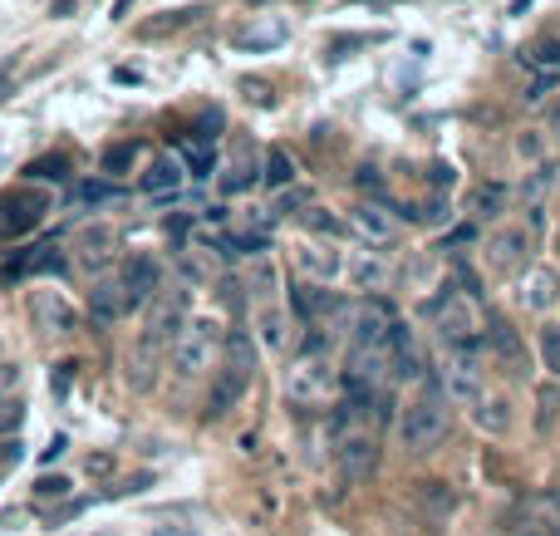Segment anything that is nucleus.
Returning <instances> with one entry per match:
<instances>
[{"instance_id": "nucleus-1", "label": "nucleus", "mask_w": 560, "mask_h": 536, "mask_svg": "<svg viewBox=\"0 0 560 536\" xmlns=\"http://www.w3.org/2000/svg\"><path fill=\"white\" fill-rule=\"evenodd\" d=\"M443 433H448V389H443V379L428 369L423 374V394L403 409L398 418V443L408 448V453H428V448H438L443 443Z\"/></svg>"}, {"instance_id": "nucleus-2", "label": "nucleus", "mask_w": 560, "mask_h": 536, "mask_svg": "<svg viewBox=\"0 0 560 536\" xmlns=\"http://www.w3.org/2000/svg\"><path fill=\"white\" fill-rule=\"evenodd\" d=\"M285 399L310 409V404H325L330 399V364H325V335H310L300 359L290 364L285 374Z\"/></svg>"}, {"instance_id": "nucleus-3", "label": "nucleus", "mask_w": 560, "mask_h": 536, "mask_svg": "<svg viewBox=\"0 0 560 536\" xmlns=\"http://www.w3.org/2000/svg\"><path fill=\"white\" fill-rule=\"evenodd\" d=\"M217 350H222V325H217V320H182V330H177V340H172V369H177L182 379L207 374L212 359H217Z\"/></svg>"}, {"instance_id": "nucleus-4", "label": "nucleus", "mask_w": 560, "mask_h": 536, "mask_svg": "<svg viewBox=\"0 0 560 536\" xmlns=\"http://www.w3.org/2000/svg\"><path fill=\"white\" fill-rule=\"evenodd\" d=\"M45 217H50V192H40V187H10V192H0V241L30 237Z\"/></svg>"}, {"instance_id": "nucleus-5", "label": "nucleus", "mask_w": 560, "mask_h": 536, "mask_svg": "<svg viewBox=\"0 0 560 536\" xmlns=\"http://www.w3.org/2000/svg\"><path fill=\"white\" fill-rule=\"evenodd\" d=\"M393 374V350L389 340L384 345H354L349 359H344V389L349 394H364V399H379L384 379Z\"/></svg>"}, {"instance_id": "nucleus-6", "label": "nucleus", "mask_w": 560, "mask_h": 536, "mask_svg": "<svg viewBox=\"0 0 560 536\" xmlns=\"http://www.w3.org/2000/svg\"><path fill=\"white\" fill-rule=\"evenodd\" d=\"M448 399H462L472 404L482 394V340H467V345H448L443 355V369H438Z\"/></svg>"}, {"instance_id": "nucleus-7", "label": "nucleus", "mask_w": 560, "mask_h": 536, "mask_svg": "<svg viewBox=\"0 0 560 536\" xmlns=\"http://www.w3.org/2000/svg\"><path fill=\"white\" fill-rule=\"evenodd\" d=\"M182 320H187V291L182 286H172V291H163L158 286V296L148 300V330H143V350H163V345H172L177 340V330H182Z\"/></svg>"}, {"instance_id": "nucleus-8", "label": "nucleus", "mask_w": 560, "mask_h": 536, "mask_svg": "<svg viewBox=\"0 0 560 536\" xmlns=\"http://www.w3.org/2000/svg\"><path fill=\"white\" fill-rule=\"evenodd\" d=\"M467 305H477V300H462L452 286H443V296L428 305V315L438 320V330H443V340H448V345H467V340H477V315H472Z\"/></svg>"}, {"instance_id": "nucleus-9", "label": "nucleus", "mask_w": 560, "mask_h": 536, "mask_svg": "<svg viewBox=\"0 0 560 536\" xmlns=\"http://www.w3.org/2000/svg\"><path fill=\"white\" fill-rule=\"evenodd\" d=\"M335 458H339V468L354 477V482H364V477L374 473V463H379L374 423H364V428H349V433H335Z\"/></svg>"}, {"instance_id": "nucleus-10", "label": "nucleus", "mask_w": 560, "mask_h": 536, "mask_svg": "<svg viewBox=\"0 0 560 536\" xmlns=\"http://www.w3.org/2000/svg\"><path fill=\"white\" fill-rule=\"evenodd\" d=\"M393 310L389 300L369 296V300H354V310H349V330H354V345H384L393 335Z\"/></svg>"}, {"instance_id": "nucleus-11", "label": "nucleus", "mask_w": 560, "mask_h": 536, "mask_svg": "<svg viewBox=\"0 0 560 536\" xmlns=\"http://www.w3.org/2000/svg\"><path fill=\"white\" fill-rule=\"evenodd\" d=\"M118 281L128 286V300H133V310H138V305H148V300L158 296V286H163V266H158L153 256H128L123 271H118Z\"/></svg>"}, {"instance_id": "nucleus-12", "label": "nucleus", "mask_w": 560, "mask_h": 536, "mask_svg": "<svg viewBox=\"0 0 560 536\" xmlns=\"http://www.w3.org/2000/svg\"><path fill=\"white\" fill-rule=\"evenodd\" d=\"M487 350L502 359V369L511 374V379L526 374V345H521V335L506 325L502 315H487Z\"/></svg>"}, {"instance_id": "nucleus-13", "label": "nucleus", "mask_w": 560, "mask_h": 536, "mask_svg": "<svg viewBox=\"0 0 560 536\" xmlns=\"http://www.w3.org/2000/svg\"><path fill=\"white\" fill-rule=\"evenodd\" d=\"M30 320H35L40 335L74 330V310H69V300L59 296V291H30Z\"/></svg>"}, {"instance_id": "nucleus-14", "label": "nucleus", "mask_w": 560, "mask_h": 536, "mask_svg": "<svg viewBox=\"0 0 560 536\" xmlns=\"http://www.w3.org/2000/svg\"><path fill=\"white\" fill-rule=\"evenodd\" d=\"M354 232H359V237H369L374 246H389V241L398 237V212L389 207V197L364 202V207L354 212Z\"/></svg>"}, {"instance_id": "nucleus-15", "label": "nucleus", "mask_w": 560, "mask_h": 536, "mask_svg": "<svg viewBox=\"0 0 560 536\" xmlns=\"http://www.w3.org/2000/svg\"><path fill=\"white\" fill-rule=\"evenodd\" d=\"M113 246H118L113 227H79V232H74V261H79L84 271H104L113 261Z\"/></svg>"}, {"instance_id": "nucleus-16", "label": "nucleus", "mask_w": 560, "mask_h": 536, "mask_svg": "<svg viewBox=\"0 0 560 536\" xmlns=\"http://www.w3.org/2000/svg\"><path fill=\"white\" fill-rule=\"evenodd\" d=\"M64 271H69V256L50 241V246H35L20 261H10L5 266V281H20V276H64Z\"/></svg>"}, {"instance_id": "nucleus-17", "label": "nucleus", "mask_w": 560, "mask_h": 536, "mask_svg": "<svg viewBox=\"0 0 560 536\" xmlns=\"http://www.w3.org/2000/svg\"><path fill=\"white\" fill-rule=\"evenodd\" d=\"M128 310H133V300H128V286H123L118 276L94 286V296H89V315H94V325H113V320H123Z\"/></svg>"}, {"instance_id": "nucleus-18", "label": "nucleus", "mask_w": 560, "mask_h": 536, "mask_svg": "<svg viewBox=\"0 0 560 536\" xmlns=\"http://www.w3.org/2000/svg\"><path fill=\"white\" fill-rule=\"evenodd\" d=\"M521 305L526 310H551L556 305V296H560V281H556V271L551 266H531L526 276H521Z\"/></svg>"}, {"instance_id": "nucleus-19", "label": "nucleus", "mask_w": 560, "mask_h": 536, "mask_svg": "<svg viewBox=\"0 0 560 536\" xmlns=\"http://www.w3.org/2000/svg\"><path fill=\"white\" fill-rule=\"evenodd\" d=\"M526 251H531V237H526L521 227H506V232H497V237H492V246H487V261H492L497 271H516V266L526 261Z\"/></svg>"}, {"instance_id": "nucleus-20", "label": "nucleus", "mask_w": 560, "mask_h": 536, "mask_svg": "<svg viewBox=\"0 0 560 536\" xmlns=\"http://www.w3.org/2000/svg\"><path fill=\"white\" fill-rule=\"evenodd\" d=\"M246 389H251V374H236V369H226V364H222L217 389H212V399H207V414H212V418L231 414V409L241 404V394H246Z\"/></svg>"}, {"instance_id": "nucleus-21", "label": "nucleus", "mask_w": 560, "mask_h": 536, "mask_svg": "<svg viewBox=\"0 0 560 536\" xmlns=\"http://www.w3.org/2000/svg\"><path fill=\"white\" fill-rule=\"evenodd\" d=\"M418 507H423V517H428L433 527H443L452 517V507H457V492H452L448 482H423V487H418Z\"/></svg>"}, {"instance_id": "nucleus-22", "label": "nucleus", "mask_w": 560, "mask_h": 536, "mask_svg": "<svg viewBox=\"0 0 560 536\" xmlns=\"http://www.w3.org/2000/svg\"><path fill=\"white\" fill-rule=\"evenodd\" d=\"M182 163L177 158H153V168L143 173V192H153V197H168V192H177L182 187Z\"/></svg>"}, {"instance_id": "nucleus-23", "label": "nucleus", "mask_w": 560, "mask_h": 536, "mask_svg": "<svg viewBox=\"0 0 560 536\" xmlns=\"http://www.w3.org/2000/svg\"><path fill=\"white\" fill-rule=\"evenodd\" d=\"M521 64H526L531 74H556L560 79V40L556 35H541L536 45H526V50H521Z\"/></svg>"}, {"instance_id": "nucleus-24", "label": "nucleus", "mask_w": 560, "mask_h": 536, "mask_svg": "<svg viewBox=\"0 0 560 536\" xmlns=\"http://www.w3.org/2000/svg\"><path fill=\"white\" fill-rule=\"evenodd\" d=\"M472 404H477V428H482V433L502 438L506 428H511V404H506V399H497V394H492V399H482V394H477Z\"/></svg>"}, {"instance_id": "nucleus-25", "label": "nucleus", "mask_w": 560, "mask_h": 536, "mask_svg": "<svg viewBox=\"0 0 560 536\" xmlns=\"http://www.w3.org/2000/svg\"><path fill=\"white\" fill-rule=\"evenodd\" d=\"M300 266H305L315 281H335L339 276V256L335 251H320V246H305V251H300Z\"/></svg>"}, {"instance_id": "nucleus-26", "label": "nucleus", "mask_w": 560, "mask_h": 536, "mask_svg": "<svg viewBox=\"0 0 560 536\" xmlns=\"http://www.w3.org/2000/svg\"><path fill=\"white\" fill-rule=\"evenodd\" d=\"M74 202L79 207H99V202H123V192L113 182H79L74 187Z\"/></svg>"}, {"instance_id": "nucleus-27", "label": "nucleus", "mask_w": 560, "mask_h": 536, "mask_svg": "<svg viewBox=\"0 0 560 536\" xmlns=\"http://www.w3.org/2000/svg\"><path fill=\"white\" fill-rule=\"evenodd\" d=\"M261 182H266V187H290V182H295V163H290V153L271 148V158H266V173H261Z\"/></svg>"}, {"instance_id": "nucleus-28", "label": "nucleus", "mask_w": 560, "mask_h": 536, "mask_svg": "<svg viewBox=\"0 0 560 536\" xmlns=\"http://www.w3.org/2000/svg\"><path fill=\"white\" fill-rule=\"evenodd\" d=\"M280 40H285V25H261V30H241V35H236L241 50H271Z\"/></svg>"}, {"instance_id": "nucleus-29", "label": "nucleus", "mask_w": 560, "mask_h": 536, "mask_svg": "<svg viewBox=\"0 0 560 536\" xmlns=\"http://www.w3.org/2000/svg\"><path fill=\"white\" fill-rule=\"evenodd\" d=\"M25 173H30V178H40V182H59V178H69V158H59V153H50V158H35Z\"/></svg>"}, {"instance_id": "nucleus-30", "label": "nucleus", "mask_w": 560, "mask_h": 536, "mask_svg": "<svg viewBox=\"0 0 560 536\" xmlns=\"http://www.w3.org/2000/svg\"><path fill=\"white\" fill-rule=\"evenodd\" d=\"M187 168H192V178H212L217 158H212V143H207V138H197V143L187 148Z\"/></svg>"}, {"instance_id": "nucleus-31", "label": "nucleus", "mask_w": 560, "mask_h": 536, "mask_svg": "<svg viewBox=\"0 0 560 536\" xmlns=\"http://www.w3.org/2000/svg\"><path fill=\"white\" fill-rule=\"evenodd\" d=\"M138 153H143L138 143H118V148H109V153H104V173H109V178H118V173H128Z\"/></svg>"}, {"instance_id": "nucleus-32", "label": "nucleus", "mask_w": 560, "mask_h": 536, "mask_svg": "<svg viewBox=\"0 0 560 536\" xmlns=\"http://www.w3.org/2000/svg\"><path fill=\"white\" fill-rule=\"evenodd\" d=\"M384 276H389V266H384L379 256H359V261H354V281H359V286H384Z\"/></svg>"}, {"instance_id": "nucleus-33", "label": "nucleus", "mask_w": 560, "mask_h": 536, "mask_svg": "<svg viewBox=\"0 0 560 536\" xmlns=\"http://www.w3.org/2000/svg\"><path fill=\"white\" fill-rule=\"evenodd\" d=\"M20 423H25V404L15 394H0V438H10Z\"/></svg>"}, {"instance_id": "nucleus-34", "label": "nucleus", "mask_w": 560, "mask_h": 536, "mask_svg": "<svg viewBox=\"0 0 560 536\" xmlns=\"http://www.w3.org/2000/svg\"><path fill=\"white\" fill-rule=\"evenodd\" d=\"M202 15V5H192V10H172L168 20H153V25H143V35L153 40V35H168V30H182L187 20H197Z\"/></svg>"}, {"instance_id": "nucleus-35", "label": "nucleus", "mask_w": 560, "mask_h": 536, "mask_svg": "<svg viewBox=\"0 0 560 536\" xmlns=\"http://www.w3.org/2000/svg\"><path fill=\"white\" fill-rule=\"evenodd\" d=\"M69 492H74V482L59 477V473H45L35 482V497H40V502H59V497H69Z\"/></svg>"}, {"instance_id": "nucleus-36", "label": "nucleus", "mask_w": 560, "mask_h": 536, "mask_svg": "<svg viewBox=\"0 0 560 536\" xmlns=\"http://www.w3.org/2000/svg\"><path fill=\"white\" fill-rule=\"evenodd\" d=\"M261 340H266L271 350H285V315H280V310H266V315H261Z\"/></svg>"}, {"instance_id": "nucleus-37", "label": "nucleus", "mask_w": 560, "mask_h": 536, "mask_svg": "<svg viewBox=\"0 0 560 536\" xmlns=\"http://www.w3.org/2000/svg\"><path fill=\"white\" fill-rule=\"evenodd\" d=\"M305 222H310L320 237H344V222H339V217H330L325 207H305Z\"/></svg>"}, {"instance_id": "nucleus-38", "label": "nucleus", "mask_w": 560, "mask_h": 536, "mask_svg": "<svg viewBox=\"0 0 560 536\" xmlns=\"http://www.w3.org/2000/svg\"><path fill=\"white\" fill-rule=\"evenodd\" d=\"M541 359H546V369L560 379V325H546L541 330Z\"/></svg>"}, {"instance_id": "nucleus-39", "label": "nucleus", "mask_w": 560, "mask_h": 536, "mask_svg": "<svg viewBox=\"0 0 560 536\" xmlns=\"http://www.w3.org/2000/svg\"><path fill=\"white\" fill-rule=\"evenodd\" d=\"M246 187H256V168L251 163H236V168L222 173V192H246Z\"/></svg>"}, {"instance_id": "nucleus-40", "label": "nucleus", "mask_w": 560, "mask_h": 536, "mask_svg": "<svg viewBox=\"0 0 560 536\" xmlns=\"http://www.w3.org/2000/svg\"><path fill=\"white\" fill-rule=\"evenodd\" d=\"M556 84H560L556 74H536V79L526 84V94H521V99H526V104H541V99H546V94H551Z\"/></svg>"}, {"instance_id": "nucleus-41", "label": "nucleus", "mask_w": 560, "mask_h": 536, "mask_svg": "<svg viewBox=\"0 0 560 536\" xmlns=\"http://www.w3.org/2000/svg\"><path fill=\"white\" fill-rule=\"evenodd\" d=\"M502 202H506L502 187H482V192H477V207H482L487 217H497V212H502Z\"/></svg>"}, {"instance_id": "nucleus-42", "label": "nucleus", "mask_w": 560, "mask_h": 536, "mask_svg": "<svg viewBox=\"0 0 560 536\" xmlns=\"http://www.w3.org/2000/svg\"><path fill=\"white\" fill-rule=\"evenodd\" d=\"M556 414H560V389H546V394H541V418H536V423H541V428H551Z\"/></svg>"}, {"instance_id": "nucleus-43", "label": "nucleus", "mask_w": 560, "mask_h": 536, "mask_svg": "<svg viewBox=\"0 0 560 536\" xmlns=\"http://www.w3.org/2000/svg\"><path fill=\"white\" fill-rule=\"evenodd\" d=\"M241 94H246V99H256V104H271V89H266L261 79H241Z\"/></svg>"}, {"instance_id": "nucleus-44", "label": "nucleus", "mask_w": 560, "mask_h": 536, "mask_svg": "<svg viewBox=\"0 0 560 536\" xmlns=\"http://www.w3.org/2000/svg\"><path fill=\"white\" fill-rule=\"evenodd\" d=\"M448 217H452V207L443 202V197H433V202H428V212H423V222H448Z\"/></svg>"}, {"instance_id": "nucleus-45", "label": "nucleus", "mask_w": 560, "mask_h": 536, "mask_svg": "<svg viewBox=\"0 0 560 536\" xmlns=\"http://www.w3.org/2000/svg\"><path fill=\"white\" fill-rule=\"evenodd\" d=\"M452 182H457V173H452L448 163H438V168H433V187H452Z\"/></svg>"}, {"instance_id": "nucleus-46", "label": "nucleus", "mask_w": 560, "mask_h": 536, "mask_svg": "<svg viewBox=\"0 0 560 536\" xmlns=\"http://www.w3.org/2000/svg\"><path fill=\"white\" fill-rule=\"evenodd\" d=\"M15 389V364H0V394Z\"/></svg>"}, {"instance_id": "nucleus-47", "label": "nucleus", "mask_w": 560, "mask_h": 536, "mask_svg": "<svg viewBox=\"0 0 560 536\" xmlns=\"http://www.w3.org/2000/svg\"><path fill=\"white\" fill-rule=\"evenodd\" d=\"M64 448H69L64 438H50V448H45V463H55V458H59V453H64Z\"/></svg>"}, {"instance_id": "nucleus-48", "label": "nucleus", "mask_w": 560, "mask_h": 536, "mask_svg": "<svg viewBox=\"0 0 560 536\" xmlns=\"http://www.w3.org/2000/svg\"><path fill=\"white\" fill-rule=\"evenodd\" d=\"M472 237H477L472 227H457V232H452V237H448V246H462V241H472Z\"/></svg>"}, {"instance_id": "nucleus-49", "label": "nucleus", "mask_w": 560, "mask_h": 536, "mask_svg": "<svg viewBox=\"0 0 560 536\" xmlns=\"http://www.w3.org/2000/svg\"><path fill=\"white\" fill-rule=\"evenodd\" d=\"M153 536H197V532H192V527H158Z\"/></svg>"}, {"instance_id": "nucleus-50", "label": "nucleus", "mask_w": 560, "mask_h": 536, "mask_svg": "<svg viewBox=\"0 0 560 536\" xmlns=\"http://www.w3.org/2000/svg\"><path fill=\"white\" fill-rule=\"evenodd\" d=\"M69 10H74V0H55L50 5V15H69Z\"/></svg>"}, {"instance_id": "nucleus-51", "label": "nucleus", "mask_w": 560, "mask_h": 536, "mask_svg": "<svg viewBox=\"0 0 560 536\" xmlns=\"http://www.w3.org/2000/svg\"><path fill=\"white\" fill-rule=\"evenodd\" d=\"M128 5H133V0H113V20H123V15H128Z\"/></svg>"}, {"instance_id": "nucleus-52", "label": "nucleus", "mask_w": 560, "mask_h": 536, "mask_svg": "<svg viewBox=\"0 0 560 536\" xmlns=\"http://www.w3.org/2000/svg\"><path fill=\"white\" fill-rule=\"evenodd\" d=\"M551 133H556V138H560V109H556V114H551Z\"/></svg>"}]
</instances>
